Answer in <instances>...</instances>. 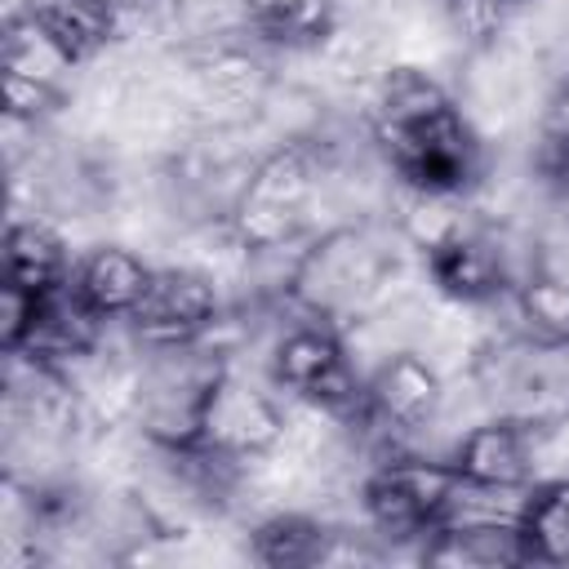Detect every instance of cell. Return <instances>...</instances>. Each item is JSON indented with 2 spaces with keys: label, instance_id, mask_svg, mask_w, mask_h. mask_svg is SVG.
<instances>
[{
  "label": "cell",
  "instance_id": "obj_1",
  "mask_svg": "<svg viewBox=\"0 0 569 569\" xmlns=\"http://www.w3.org/2000/svg\"><path fill=\"white\" fill-rule=\"evenodd\" d=\"M373 142L409 196H467L485 173V142L453 93L422 67H391L373 84Z\"/></svg>",
  "mask_w": 569,
  "mask_h": 569
},
{
  "label": "cell",
  "instance_id": "obj_2",
  "mask_svg": "<svg viewBox=\"0 0 569 569\" xmlns=\"http://www.w3.org/2000/svg\"><path fill=\"white\" fill-rule=\"evenodd\" d=\"M231 356L213 342L147 347L129 378V418L156 453L191 449L204 440V418L218 382L227 378Z\"/></svg>",
  "mask_w": 569,
  "mask_h": 569
},
{
  "label": "cell",
  "instance_id": "obj_3",
  "mask_svg": "<svg viewBox=\"0 0 569 569\" xmlns=\"http://www.w3.org/2000/svg\"><path fill=\"white\" fill-rule=\"evenodd\" d=\"M387 271L391 253L365 227H333L298 249L284 271V298L307 320L347 325L373 302V293L387 284Z\"/></svg>",
  "mask_w": 569,
  "mask_h": 569
},
{
  "label": "cell",
  "instance_id": "obj_4",
  "mask_svg": "<svg viewBox=\"0 0 569 569\" xmlns=\"http://www.w3.org/2000/svg\"><path fill=\"white\" fill-rule=\"evenodd\" d=\"M467 480L458 476L453 458L427 453H387L360 480V516L378 538L409 542L431 538L462 498Z\"/></svg>",
  "mask_w": 569,
  "mask_h": 569
},
{
  "label": "cell",
  "instance_id": "obj_5",
  "mask_svg": "<svg viewBox=\"0 0 569 569\" xmlns=\"http://www.w3.org/2000/svg\"><path fill=\"white\" fill-rule=\"evenodd\" d=\"M316 196V151L307 142L276 147L262 156L231 200V231L249 253H276L302 227Z\"/></svg>",
  "mask_w": 569,
  "mask_h": 569
},
{
  "label": "cell",
  "instance_id": "obj_6",
  "mask_svg": "<svg viewBox=\"0 0 569 569\" xmlns=\"http://www.w3.org/2000/svg\"><path fill=\"white\" fill-rule=\"evenodd\" d=\"M271 378L298 405L320 409L329 418H356L365 409V373L351 360L338 325L298 320L271 347Z\"/></svg>",
  "mask_w": 569,
  "mask_h": 569
},
{
  "label": "cell",
  "instance_id": "obj_7",
  "mask_svg": "<svg viewBox=\"0 0 569 569\" xmlns=\"http://www.w3.org/2000/svg\"><path fill=\"white\" fill-rule=\"evenodd\" d=\"M422 258H427V276L436 280V289L462 307L498 302L516 289L525 271H533L529 262H516L507 231L476 222L467 213L449 231H440L431 244H422Z\"/></svg>",
  "mask_w": 569,
  "mask_h": 569
},
{
  "label": "cell",
  "instance_id": "obj_8",
  "mask_svg": "<svg viewBox=\"0 0 569 569\" xmlns=\"http://www.w3.org/2000/svg\"><path fill=\"white\" fill-rule=\"evenodd\" d=\"M222 325V298L209 271L187 267V262H169L151 271L147 293L138 298V307L129 311L124 329L133 333V342L147 347H178V342H200L213 338Z\"/></svg>",
  "mask_w": 569,
  "mask_h": 569
},
{
  "label": "cell",
  "instance_id": "obj_9",
  "mask_svg": "<svg viewBox=\"0 0 569 569\" xmlns=\"http://www.w3.org/2000/svg\"><path fill=\"white\" fill-rule=\"evenodd\" d=\"M445 409V378L422 351H387L378 369L365 378V409L356 413L365 427H378L382 436H418L427 431Z\"/></svg>",
  "mask_w": 569,
  "mask_h": 569
},
{
  "label": "cell",
  "instance_id": "obj_10",
  "mask_svg": "<svg viewBox=\"0 0 569 569\" xmlns=\"http://www.w3.org/2000/svg\"><path fill=\"white\" fill-rule=\"evenodd\" d=\"M458 476L471 489L485 493H525L538 480V422L516 418V413H493L458 436L449 449Z\"/></svg>",
  "mask_w": 569,
  "mask_h": 569
},
{
  "label": "cell",
  "instance_id": "obj_11",
  "mask_svg": "<svg viewBox=\"0 0 569 569\" xmlns=\"http://www.w3.org/2000/svg\"><path fill=\"white\" fill-rule=\"evenodd\" d=\"M289 431V418H284V405L262 391L258 382H249L236 365L227 369V378L218 382L213 391V405H209V418H204V440L209 449L236 458V462H249V458H262L271 453Z\"/></svg>",
  "mask_w": 569,
  "mask_h": 569
},
{
  "label": "cell",
  "instance_id": "obj_12",
  "mask_svg": "<svg viewBox=\"0 0 569 569\" xmlns=\"http://www.w3.org/2000/svg\"><path fill=\"white\" fill-rule=\"evenodd\" d=\"M151 262L124 244H93L84 258H76V289L80 298L107 320V325H124L129 311L138 307V298L151 284Z\"/></svg>",
  "mask_w": 569,
  "mask_h": 569
},
{
  "label": "cell",
  "instance_id": "obj_13",
  "mask_svg": "<svg viewBox=\"0 0 569 569\" xmlns=\"http://www.w3.org/2000/svg\"><path fill=\"white\" fill-rule=\"evenodd\" d=\"M76 276V258L67 240L44 218H13L4 231V280L31 293L62 289Z\"/></svg>",
  "mask_w": 569,
  "mask_h": 569
},
{
  "label": "cell",
  "instance_id": "obj_14",
  "mask_svg": "<svg viewBox=\"0 0 569 569\" xmlns=\"http://www.w3.org/2000/svg\"><path fill=\"white\" fill-rule=\"evenodd\" d=\"M18 13H27L76 62H89L93 53H102L120 31L116 0H22Z\"/></svg>",
  "mask_w": 569,
  "mask_h": 569
},
{
  "label": "cell",
  "instance_id": "obj_15",
  "mask_svg": "<svg viewBox=\"0 0 569 569\" xmlns=\"http://www.w3.org/2000/svg\"><path fill=\"white\" fill-rule=\"evenodd\" d=\"M520 320V333L538 347H569V271L538 258L533 271L516 280L507 293Z\"/></svg>",
  "mask_w": 569,
  "mask_h": 569
},
{
  "label": "cell",
  "instance_id": "obj_16",
  "mask_svg": "<svg viewBox=\"0 0 569 569\" xmlns=\"http://www.w3.org/2000/svg\"><path fill=\"white\" fill-rule=\"evenodd\" d=\"M342 0H244V27L276 49H311L333 36Z\"/></svg>",
  "mask_w": 569,
  "mask_h": 569
},
{
  "label": "cell",
  "instance_id": "obj_17",
  "mask_svg": "<svg viewBox=\"0 0 569 569\" xmlns=\"http://www.w3.org/2000/svg\"><path fill=\"white\" fill-rule=\"evenodd\" d=\"M333 538L316 516L307 511H276L267 520L253 525L249 533V556L258 565L271 569H302V565H320L333 556Z\"/></svg>",
  "mask_w": 569,
  "mask_h": 569
},
{
  "label": "cell",
  "instance_id": "obj_18",
  "mask_svg": "<svg viewBox=\"0 0 569 569\" xmlns=\"http://www.w3.org/2000/svg\"><path fill=\"white\" fill-rule=\"evenodd\" d=\"M520 538L529 565H569V471L533 480L520 498Z\"/></svg>",
  "mask_w": 569,
  "mask_h": 569
},
{
  "label": "cell",
  "instance_id": "obj_19",
  "mask_svg": "<svg viewBox=\"0 0 569 569\" xmlns=\"http://www.w3.org/2000/svg\"><path fill=\"white\" fill-rule=\"evenodd\" d=\"M533 169H538L547 191L569 200V129H551V124L542 129L538 151H533Z\"/></svg>",
  "mask_w": 569,
  "mask_h": 569
},
{
  "label": "cell",
  "instance_id": "obj_20",
  "mask_svg": "<svg viewBox=\"0 0 569 569\" xmlns=\"http://www.w3.org/2000/svg\"><path fill=\"white\" fill-rule=\"evenodd\" d=\"M502 4H516V0H502Z\"/></svg>",
  "mask_w": 569,
  "mask_h": 569
}]
</instances>
